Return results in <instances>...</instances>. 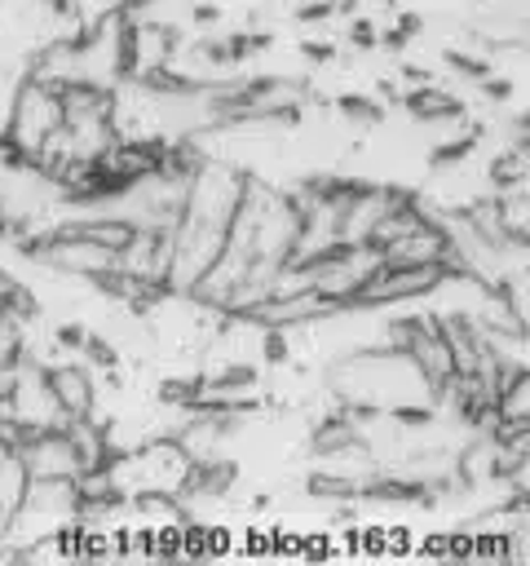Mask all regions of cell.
I'll use <instances>...</instances> for the list:
<instances>
[{
    "mask_svg": "<svg viewBox=\"0 0 530 566\" xmlns=\"http://www.w3.org/2000/svg\"><path fill=\"white\" fill-rule=\"evenodd\" d=\"M243 186H247V168L203 150V159L190 172L186 203L168 230V292H190L212 270V261L225 248Z\"/></svg>",
    "mask_w": 530,
    "mask_h": 566,
    "instance_id": "1",
    "label": "cell"
},
{
    "mask_svg": "<svg viewBox=\"0 0 530 566\" xmlns=\"http://www.w3.org/2000/svg\"><path fill=\"white\" fill-rule=\"evenodd\" d=\"M57 128H62V84H49V80L22 71L18 84H13V93H9V106H4L0 142L18 159L40 164V155L53 142Z\"/></svg>",
    "mask_w": 530,
    "mask_h": 566,
    "instance_id": "2",
    "label": "cell"
},
{
    "mask_svg": "<svg viewBox=\"0 0 530 566\" xmlns=\"http://www.w3.org/2000/svg\"><path fill=\"white\" fill-rule=\"evenodd\" d=\"M18 451L26 460L31 478H62V482H80L88 473V460L71 433V424H53V429H35L18 438Z\"/></svg>",
    "mask_w": 530,
    "mask_h": 566,
    "instance_id": "3",
    "label": "cell"
},
{
    "mask_svg": "<svg viewBox=\"0 0 530 566\" xmlns=\"http://www.w3.org/2000/svg\"><path fill=\"white\" fill-rule=\"evenodd\" d=\"M26 486H31L26 460H22V451H18V438H9V442H0V513H4V517L18 513Z\"/></svg>",
    "mask_w": 530,
    "mask_h": 566,
    "instance_id": "4",
    "label": "cell"
}]
</instances>
